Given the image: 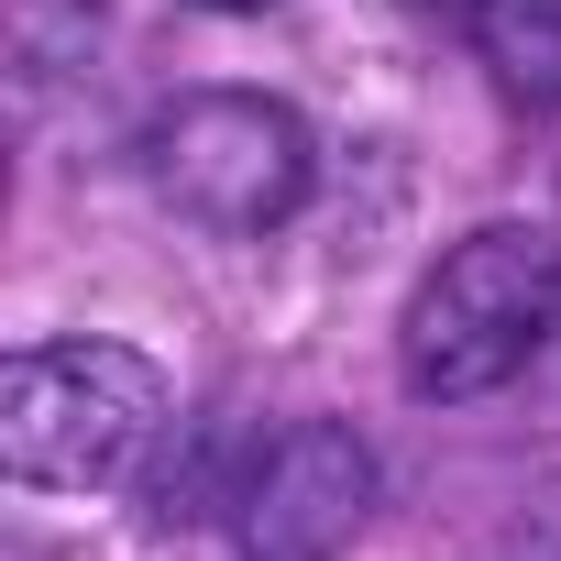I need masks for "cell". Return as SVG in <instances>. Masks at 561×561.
Returning a JSON list of instances; mask_svg holds the SVG:
<instances>
[{
	"instance_id": "cell-1",
	"label": "cell",
	"mask_w": 561,
	"mask_h": 561,
	"mask_svg": "<svg viewBox=\"0 0 561 561\" xmlns=\"http://www.w3.org/2000/svg\"><path fill=\"white\" fill-rule=\"evenodd\" d=\"M561 331V253L550 231H462L408 298V331H397V375L408 397L430 408H462V397H495L528 375V353Z\"/></svg>"
},
{
	"instance_id": "cell-2",
	"label": "cell",
	"mask_w": 561,
	"mask_h": 561,
	"mask_svg": "<svg viewBox=\"0 0 561 561\" xmlns=\"http://www.w3.org/2000/svg\"><path fill=\"white\" fill-rule=\"evenodd\" d=\"M165 440V375L133 342H34L0 364V473L45 495L133 484Z\"/></svg>"
},
{
	"instance_id": "cell-3",
	"label": "cell",
	"mask_w": 561,
	"mask_h": 561,
	"mask_svg": "<svg viewBox=\"0 0 561 561\" xmlns=\"http://www.w3.org/2000/svg\"><path fill=\"white\" fill-rule=\"evenodd\" d=\"M320 154H309V122L264 89H176L154 122H144V187L220 231V242H253L275 220H298Z\"/></svg>"
},
{
	"instance_id": "cell-4",
	"label": "cell",
	"mask_w": 561,
	"mask_h": 561,
	"mask_svg": "<svg viewBox=\"0 0 561 561\" xmlns=\"http://www.w3.org/2000/svg\"><path fill=\"white\" fill-rule=\"evenodd\" d=\"M375 517V451L342 419H298L275 430L242 484H231V539L242 561H342Z\"/></svg>"
},
{
	"instance_id": "cell-5",
	"label": "cell",
	"mask_w": 561,
	"mask_h": 561,
	"mask_svg": "<svg viewBox=\"0 0 561 561\" xmlns=\"http://www.w3.org/2000/svg\"><path fill=\"white\" fill-rule=\"evenodd\" d=\"M473 45L506 100L561 111V0H473Z\"/></svg>"
},
{
	"instance_id": "cell-6",
	"label": "cell",
	"mask_w": 561,
	"mask_h": 561,
	"mask_svg": "<svg viewBox=\"0 0 561 561\" xmlns=\"http://www.w3.org/2000/svg\"><path fill=\"white\" fill-rule=\"evenodd\" d=\"M198 12H275V0H198Z\"/></svg>"
},
{
	"instance_id": "cell-7",
	"label": "cell",
	"mask_w": 561,
	"mask_h": 561,
	"mask_svg": "<svg viewBox=\"0 0 561 561\" xmlns=\"http://www.w3.org/2000/svg\"><path fill=\"white\" fill-rule=\"evenodd\" d=\"M408 12H451V0H408Z\"/></svg>"
}]
</instances>
